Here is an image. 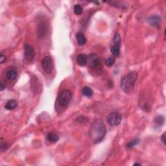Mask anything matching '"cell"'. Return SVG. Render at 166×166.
<instances>
[{"instance_id":"obj_19","label":"cell","mask_w":166,"mask_h":166,"mask_svg":"<svg viewBox=\"0 0 166 166\" xmlns=\"http://www.w3.org/2000/svg\"><path fill=\"white\" fill-rule=\"evenodd\" d=\"M139 142H140V140H138V139H136V140L131 141H130V142H129L127 144V147L129 149L133 148L134 147V146H136L137 144H138Z\"/></svg>"},{"instance_id":"obj_3","label":"cell","mask_w":166,"mask_h":166,"mask_svg":"<svg viewBox=\"0 0 166 166\" xmlns=\"http://www.w3.org/2000/svg\"><path fill=\"white\" fill-rule=\"evenodd\" d=\"M58 102L61 106L66 107L72 100V93L68 90H64L58 96Z\"/></svg>"},{"instance_id":"obj_14","label":"cell","mask_w":166,"mask_h":166,"mask_svg":"<svg viewBox=\"0 0 166 166\" xmlns=\"http://www.w3.org/2000/svg\"><path fill=\"white\" fill-rule=\"evenodd\" d=\"M6 77L7 78V79L13 80L14 79H16V78L17 77V73L16 72L15 70L11 69L9 70V71H7V74H6Z\"/></svg>"},{"instance_id":"obj_22","label":"cell","mask_w":166,"mask_h":166,"mask_svg":"<svg viewBox=\"0 0 166 166\" xmlns=\"http://www.w3.org/2000/svg\"><path fill=\"white\" fill-rule=\"evenodd\" d=\"M5 60H6L5 55L3 54H1V55H0V62H1V64H3L5 61Z\"/></svg>"},{"instance_id":"obj_21","label":"cell","mask_w":166,"mask_h":166,"mask_svg":"<svg viewBox=\"0 0 166 166\" xmlns=\"http://www.w3.org/2000/svg\"><path fill=\"white\" fill-rule=\"evenodd\" d=\"M120 41H121L120 35H119V34L116 33V35H114V44H115L119 45V44H120Z\"/></svg>"},{"instance_id":"obj_9","label":"cell","mask_w":166,"mask_h":166,"mask_svg":"<svg viewBox=\"0 0 166 166\" xmlns=\"http://www.w3.org/2000/svg\"><path fill=\"white\" fill-rule=\"evenodd\" d=\"M47 28L48 25L45 21H41V22L38 24L37 33L39 38H43L44 36L46 35V32H47Z\"/></svg>"},{"instance_id":"obj_5","label":"cell","mask_w":166,"mask_h":166,"mask_svg":"<svg viewBox=\"0 0 166 166\" xmlns=\"http://www.w3.org/2000/svg\"><path fill=\"white\" fill-rule=\"evenodd\" d=\"M42 68L46 74H50L53 70V62L51 56H46L41 62Z\"/></svg>"},{"instance_id":"obj_6","label":"cell","mask_w":166,"mask_h":166,"mask_svg":"<svg viewBox=\"0 0 166 166\" xmlns=\"http://www.w3.org/2000/svg\"><path fill=\"white\" fill-rule=\"evenodd\" d=\"M24 57L28 62H31L35 57V51L34 48L29 44L24 45Z\"/></svg>"},{"instance_id":"obj_24","label":"cell","mask_w":166,"mask_h":166,"mask_svg":"<svg viewBox=\"0 0 166 166\" xmlns=\"http://www.w3.org/2000/svg\"><path fill=\"white\" fill-rule=\"evenodd\" d=\"M160 139H161V141H162V143L165 145V133H164L162 134V136H161Z\"/></svg>"},{"instance_id":"obj_23","label":"cell","mask_w":166,"mask_h":166,"mask_svg":"<svg viewBox=\"0 0 166 166\" xmlns=\"http://www.w3.org/2000/svg\"><path fill=\"white\" fill-rule=\"evenodd\" d=\"M5 88H6V85L4 84V82L3 81H1V82H0V90H1V91H3V90L5 89Z\"/></svg>"},{"instance_id":"obj_7","label":"cell","mask_w":166,"mask_h":166,"mask_svg":"<svg viewBox=\"0 0 166 166\" xmlns=\"http://www.w3.org/2000/svg\"><path fill=\"white\" fill-rule=\"evenodd\" d=\"M88 59V62L91 68H94L95 70H97L100 68L101 61H100L99 58L96 54L93 53V54L90 55Z\"/></svg>"},{"instance_id":"obj_20","label":"cell","mask_w":166,"mask_h":166,"mask_svg":"<svg viewBox=\"0 0 166 166\" xmlns=\"http://www.w3.org/2000/svg\"><path fill=\"white\" fill-rule=\"evenodd\" d=\"M114 62H115V58L114 57H109L106 60L105 64L106 66L110 67L112 66L114 64Z\"/></svg>"},{"instance_id":"obj_13","label":"cell","mask_w":166,"mask_h":166,"mask_svg":"<svg viewBox=\"0 0 166 166\" xmlns=\"http://www.w3.org/2000/svg\"><path fill=\"white\" fill-rule=\"evenodd\" d=\"M17 105H18V102H17V101L14 99H12L7 102L5 105V108L7 110H13L16 108Z\"/></svg>"},{"instance_id":"obj_8","label":"cell","mask_w":166,"mask_h":166,"mask_svg":"<svg viewBox=\"0 0 166 166\" xmlns=\"http://www.w3.org/2000/svg\"><path fill=\"white\" fill-rule=\"evenodd\" d=\"M161 21H162V19L158 15H153L149 17L147 19L148 23L152 27H159Z\"/></svg>"},{"instance_id":"obj_10","label":"cell","mask_w":166,"mask_h":166,"mask_svg":"<svg viewBox=\"0 0 166 166\" xmlns=\"http://www.w3.org/2000/svg\"><path fill=\"white\" fill-rule=\"evenodd\" d=\"M77 62L79 65L84 66L88 62L87 56L84 54H79L77 57Z\"/></svg>"},{"instance_id":"obj_25","label":"cell","mask_w":166,"mask_h":166,"mask_svg":"<svg viewBox=\"0 0 166 166\" xmlns=\"http://www.w3.org/2000/svg\"><path fill=\"white\" fill-rule=\"evenodd\" d=\"M134 165H141V164L138 163H134Z\"/></svg>"},{"instance_id":"obj_11","label":"cell","mask_w":166,"mask_h":166,"mask_svg":"<svg viewBox=\"0 0 166 166\" xmlns=\"http://www.w3.org/2000/svg\"><path fill=\"white\" fill-rule=\"evenodd\" d=\"M75 36H76L77 44L79 46H84V44H86L87 40L84 34L80 32L77 33Z\"/></svg>"},{"instance_id":"obj_16","label":"cell","mask_w":166,"mask_h":166,"mask_svg":"<svg viewBox=\"0 0 166 166\" xmlns=\"http://www.w3.org/2000/svg\"><path fill=\"white\" fill-rule=\"evenodd\" d=\"M82 94L87 97H90L93 95L92 90L88 86H84L82 88Z\"/></svg>"},{"instance_id":"obj_15","label":"cell","mask_w":166,"mask_h":166,"mask_svg":"<svg viewBox=\"0 0 166 166\" xmlns=\"http://www.w3.org/2000/svg\"><path fill=\"white\" fill-rule=\"evenodd\" d=\"M110 51L112 55L114 56H115V57H118L119 55V53H120V46L118 44H114L111 48Z\"/></svg>"},{"instance_id":"obj_17","label":"cell","mask_w":166,"mask_h":166,"mask_svg":"<svg viewBox=\"0 0 166 166\" xmlns=\"http://www.w3.org/2000/svg\"><path fill=\"white\" fill-rule=\"evenodd\" d=\"M74 13L76 14V15H80V14H82V13L83 9L80 5L77 4L74 6Z\"/></svg>"},{"instance_id":"obj_1","label":"cell","mask_w":166,"mask_h":166,"mask_svg":"<svg viewBox=\"0 0 166 166\" xmlns=\"http://www.w3.org/2000/svg\"><path fill=\"white\" fill-rule=\"evenodd\" d=\"M106 134V127L103 121L97 119L91 125L89 131V136L92 141L96 144L103 140Z\"/></svg>"},{"instance_id":"obj_18","label":"cell","mask_w":166,"mask_h":166,"mask_svg":"<svg viewBox=\"0 0 166 166\" xmlns=\"http://www.w3.org/2000/svg\"><path fill=\"white\" fill-rule=\"evenodd\" d=\"M155 122L156 124H157V125L159 126H162L163 124H164L165 122V118L163 116H158L157 118H156Z\"/></svg>"},{"instance_id":"obj_12","label":"cell","mask_w":166,"mask_h":166,"mask_svg":"<svg viewBox=\"0 0 166 166\" xmlns=\"http://www.w3.org/2000/svg\"><path fill=\"white\" fill-rule=\"evenodd\" d=\"M47 139L50 142L54 143L57 142V141L59 140V136H58V134H57L56 133L51 132V133H49L47 134Z\"/></svg>"},{"instance_id":"obj_2","label":"cell","mask_w":166,"mask_h":166,"mask_svg":"<svg viewBox=\"0 0 166 166\" xmlns=\"http://www.w3.org/2000/svg\"><path fill=\"white\" fill-rule=\"evenodd\" d=\"M137 79L138 73L136 72H130L122 77L120 84L122 91L127 94H131L134 89Z\"/></svg>"},{"instance_id":"obj_4","label":"cell","mask_w":166,"mask_h":166,"mask_svg":"<svg viewBox=\"0 0 166 166\" xmlns=\"http://www.w3.org/2000/svg\"><path fill=\"white\" fill-rule=\"evenodd\" d=\"M122 120L121 114L118 112H113L107 117V121L112 127L118 126Z\"/></svg>"}]
</instances>
